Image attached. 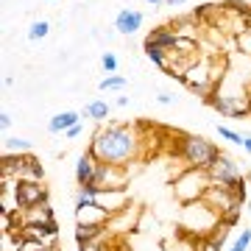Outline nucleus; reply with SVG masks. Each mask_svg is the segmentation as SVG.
<instances>
[{
    "label": "nucleus",
    "mask_w": 251,
    "mask_h": 251,
    "mask_svg": "<svg viewBox=\"0 0 251 251\" xmlns=\"http://www.w3.org/2000/svg\"><path fill=\"white\" fill-rule=\"evenodd\" d=\"M184 3H187V0H165L168 9H176V6H184Z\"/></svg>",
    "instance_id": "obj_28"
},
{
    "label": "nucleus",
    "mask_w": 251,
    "mask_h": 251,
    "mask_svg": "<svg viewBox=\"0 0 251 251\" xmlns=\"http://www.w3.org/2000/svg\"><path fill=\"white\" fill-rule=\"evenodd\" d=\"M249 246H251V229H240V234L232 240L229 249L232 251H249Z\"/></svg>",
    "instance_id": "obj_22"
},
{
    "label": "nucleus",
    "mask_w": 251,
    "mask_h": 251,
    "mask_svg": "<svg viewBox=\"0 0 251 251\" xmlns=\"http://www.w3.org/2000/svg\"><path fill=\"white\" fill-rule=\"evenodd\" d=\"M11 123H14V120H11V115H9V112H0V128H3V134H9Z\"/></svg>",
    "instance_id": "obj_24"
},
{
    "label": "nucleus",
    "mask_w": 251,
    "mask_h": 251,
    "mask_svg": "<svg viewBox=\"0 0 251 251\" xmlns=\"http://www.w3.org/2000/svg\"><path fill=\"white\" fill-rule=\"evenodd\" d=\"M78 251H109V243L103 240V237H98V240H92V243H84V246H78Z\"/></svg>",
    "instance_id": "obj_23"
},
{
    "label": "nucleus",
    "mask_w": 251,
    "mask_h": 251,
    "mask_svg": "<svg viewBox=\"0 0 251 251\" xmlns=\"http://www.w3.org/2000/svg\"><path fill=\"white\" fill-rule=\"evenodd\" d=\"M156 100H159L162 106H171V103H176V95H171V92H156Z\"/></svg>",
    "instance_id": "obj_25"
},
{
    "label": "nucleus",
    "mask_w": 251,
    "mask_h": 251,
    "mask_svg": "<svg viewBox=\"0 0 251 251\" xmlns=\"http://www.w3.org/2000/svg\"><path fill=\"white\" fill-rule=\"evenodd\" d=\"M145 23V14L140 9H120L115 14V31L120 36H134Z\"/></svg>",
    "instance_id": "obj_8"
},
{
    "label": "nucleus",
    "mask_w": 251,
    "mask_h": 251,
    "mask_svg": "<svg viewBox=\"0 0 251 251\" xmlns=\"http://www.w3.org/2000/svg\"><path fill=\"white\" fill-rule=\"evenodd\" d=\"M126 87H128V81L123 78V75H103V78H100V84H98V90L100 92H123Z\"/></svg>",
    "instance_id": "obj_18"
},
{
    "label": "nucleus",
    "mask_w": 251,
    "mask_h": 251,
    "mask_svg": "<svg viewBox=\"0 0 251 251\" xmlns=\"http://www.w3.org/2000/svg\"><path fill=\"white\" fill-rule=\"evenodd\" d=\"M3 148L6 153H31L34 151V145L23 140V137H11V134H3Z\"/></svg>",
    "instance_id": "obj_17"
},
{
    "label": "nucleus",
    "mask_w": 251,
    "mask_h": 251,
    "mask_svg": "<svg viewBox=\"0 0 251 251\" xmlns=\"http://www.w3.org/2000/svg\"><path fill=\"white\" fill-rule=\"evenodd\" d=\"M48 3H59V0H48Z\"/></svg>",
    "instance_id": "obj_33"
},
{
    "label": "nucleus",
    "mask_w": 251,
    "mask_h": 251,
    "mask_svg": "<svg viewBox=\"0 0 251 251\" xmlns=\"http://www.w3.org/2000/svg\"><path fill=\"white\" fill-rule=\"evenodd\" d=\"M81 120H84V115H81V112L64 109V112H59V115H53L50 120H48V131H50V134H64L70 126L81 123Z\"/></svg>",
    "instance_id": "obj_11"
},
{
    "label": "nucleus",
    "mask_w": 251,
    "mask_h": 251,
    "mask_svg": "<svg viewBox=\"0 0 251 251\" xmlns=\"http://www.w3.org/2000/svg\"><path fill=\"white\" fill-rule=\"evenodd\" d=\"M109 109H112V103H106V100H90L87 106L81 109V115H84V120H95V123H100V120H106L109 117Z\"/></svg>",
    "instance_id": "obj_15"
},
{
    "label": "nucleus",
    "mask_w": 251,
    "mask_h": 251,
    "mask_svg": "<svg viewBox=\"0 0 251 251\" xmlns=\"http://www.w3.org/2000/svg\"><path fill=\"white\" fill-rule=\"evenodd\" d=\"M218 224H221V215H218V212L206 204V201H193V204H184V226H187L190 232L206 234V232H212Z\"/></svg>",
    "instance_id": "obj_4"
},
{
    "label": "nucleus",
    "mask_w": 251,
    "mask_h": 251,
    "mask_svg": "<svg viewBox=\"0 0 251 251\" xmlns=\"http://www.w3.org/2000/svg\"><path fill=\"white\" fill-rule=\"evenodd\" d=\"M243 148H246V153H251V134H246V140H243Z\"/></svg>",
    "instance_id": "obj_29"
},
{
    "label": "nucleus",
    "mask_w": 251,
    "mask_h": 251,
    "mask_svg": "<svg viewBox=\"0 0 251 251\" xmlns=\"http://www.w3.org/2000/svg\"><path fill=\"white\" fill-rule=\"evenodd\" d=\"M95 204H100L109 215H115V212L128 209V198H126V190H98L95 193Z\"/></svg>",
    "instance_id": "obj_10"
},
{
    "label": "nucleus",
    "mask_w": 251,
    "mask_h": 251,
    "mask_svg": "<svg viewBox=\"0 0 251 251\" xmlns=\"http://www.w3.org/2000/svg\"><path fill=\"white\" fill-rule=\"evenodd\" d=\"M117 67H120V56L112 53V50H103L100 53V70L106 73V75H115Z\"/></svg>",
    "instance_id": "obj_20"
},
{
    "label": "nucleus",
    "mask_w": 251,
    "mask_h": 251,
    "mask_svg": "<svg viewBox=\"0 0 251 251\" xmlns=\"http://www.w3.org/2000/svg\"><path fill=\"white\" fill-rule=\"evenodd\" d=\"M14 201L17 206L25 212V209H34V206L48 204V187L36 179H17L14 184Z\"/></svg>",
    "instance_id": "obj_6"
},
{
    "label": "nucleus",
    "mask_w": 251,
    "mask_h": 251,
    "mask_svg": "<svg viewBox=\"0 0 251 251\" xmlns=\"http://www.w3.org/2000/svg\"><path fill=\"white\" fill-rule=\"evenodd\" d=\"M206 176H209V184H224V187H237L243 181V173H240V165L229 156V153H218L212 165L206 168Z\"/></svg>",
    "instance_id": "obj_5"
},
{
    "label": "nucleus",
    "mask_w": 251,
    "mask_h": 251,
    "mask_svg": "<svg viewBox=\"0 0 251 251\" xmlns=\"http://www.w3.org/2000/svg\"><path fill=\"white\" fill-rule=\"evenodd\" d=\"M90 151L98 162L106 165H123L128 168L140 153V134L134 126L126 123H109L98 128L90 140Z\"/></svg>",
    "instance_id": "obj_1"
},
{
    "label": "nucleus",
    "mask_w": 251,
    "mask_h": 251,
    "mask_svg": "<svg viewBox=\"0 0 251 251\" xmlns=\"http://www.w3.org/2000/svg\"><path fill=\"white\" fill-rule=\"evenodd\" d=\"M145 3H148V6H162L165 0H145Z\"/></svg>",
    "instance_id": "obj_32"
},
{
    "label": "nucleus",
    "mask_w": 251,
    "mask_h": 251,
    "mask_svg": "<svg viewBox=\"0 0 251 251\" xmlns=\"http://www.w3.org/2000/svg\"><path fill=\"white\" fill-rule=\"evenodd\" d=\"M215 134H221L226 143H234V145H240V148H243V140H246L243 134H237L234 128H229V126H224V123H218V126H215Z\"/></svg>",
    "instance_id": "obj_21"
},
{
    "label": "nucleus",
    "mask_w": 251,
    "mask_h": 251,
    "mask_svg": "<svg viewBox=\"0 0 251 251\" xmlns=\"http://www.w3.org/2000/svg\"><path fill=\"white\" fill-rule=\"evenodd\" d=\"M145 39H148L151 45H156V48H162V50L171 53L173 48H176V42H179V34H176L173 28H168V25H159V28H153Z\"/></svg>",
    "instance_id": "obj_12"
},
{
    "label": "nucleus",
    "mask_w": 251,
    "mask_h": 251,
    "mask_svg": "<svg viewBox=\"0 0 251 251\" xmlns=\"http://www.w3.org/2000/svg\"><path fill=\"white\" fill-rule=\"evenodd\" d=\"M3 87H6V90H11V87H14V78H9V75H6V78H3Z\"/></svg>",
    "instance_id": "obj_30"
},
{
    "label": "nucleus",
    "mask_w": 251,
    "mask_h": 251,
    "mask_svg": "<svg viewBox=\"0 0 251 251\" xmlns=\"http://www.w3.org/2000/svg\"><path fill=\"white\" fill-rule=\"evenodd\" d=\"M95 171H98V159L87 148L84 153H78V162H75V184L78 187H90L95 181Z\"/></svg>",
    "instance_id": "obj_9"
},
{
    "label": "nucleus",
    "mask_w": 251,
    "mask_h": 251,
    "mask_svg": "<svg viewBox=\"0 0 251 251\" xmlns=\"http://www.w3.org/2000/svg\"><path fill=\"white\" fill-rule=\"evenodd\" d=\"M143 53L148 56V59H151L153 64H156V67H162V70H168V59H171V53H168V50H162V48L151 45V42L145 39V42H143Z\"/></svg>",
    "instance_id": "obj_16"
},
{
    "label": "nucleus",
    "mask_w": 251,
    "mask_h": 251,
    "mask_svg": "<svg viewBox=\"0 0 251 251\" xmlns=\"http://www.w3.org/2000/svg\"><path fill=\"white\" fill-rule=\"evenodd\" d=\"M106 232L109 229L103 224H78V221H75V243H78V246L98 240V237H106Z\"/></svg>",
    "instance_id": "obj_14"
},
{
    "label": "nucleus",
    "mask_w": 251,
    "mask_h": 251,
    "mask_svg": "<svg viewBox=\"0 0 251 251\" xmlns=\"http://www.w3.org/2000/svg\"><path fill=\"white\" fill-rule=\"evenodd\" d=\"M109 212L103 209L100 204H90V206H84V209H75V221L78 224H109Z\"/></svg>",
    "instance_id": "obj_13"
},
{
    "label": "nucleus",
    "mask_w": 251,
    "mask_h": 251,
    "mask_svg": "<svg viewBox=\"0 0 251 251\" xmlns=\"http://www.w3.org/2000/svg\"><path fill=\"white\" fill-rule=\"evenodd\" d=\"M229 251H232V249H229Z\"/></svg>",
    "instance_id": "obj_35"
},
{
    "label": "nucleus",
    "mask_w": 251,
    "mask_h": 251,
    "mask_svg": "<svg viewBox=\"0 0 251 251\" xmlns=\"http://www.w3.org/2000/svg\"><path fill=\"white\" fill-rule=\"evenodd\" d=\"M246 187H249V196H246V209H251V176H246Z\"/></svg>",
    "instance_id": "obj_27"
},
{
    "label": "nucleus",
    "mask_w": 251,
    "mask_h": 251,
    "mask_svg": "<svg viewBox=\"0 0 251 251\" xmlns=\"http://www.w3.org/2000/svg\"><path fill=\"white\" fill-rule=\"evenodd\" d=\"M115 103H117V106H128V98H126V95H120V98H117Z\"/></svg>",
    "instance_id": "obj_31"
},
{
    "label": "nucleus",
    "mask_w": 251,
    "mask_h": 251,
    "mask_svg": "<svg viewBox=\"0 0 251 251\" xmlns=\"http://www.w3.org/2000/svg\"><path fill=\"white\" fill-rule=\"evenodd\" d=\"M92 187H98V190H126L128 187V168L98 162V171H95Z\"/></svg>",
    "instance_id": "obj_7"
},
{
    "label": "nucleus",
    "mask_w": 251,
    "mask_h": 251,
    "mask_svg": "<svg viewBox=\"0 0 251 251\" xmlns=\"http://www.w3.org/2000/svg\"><path fill=\"white\" fill-rule=\"evenodd\" d=\"M48 34H50V20H34L28 25V39L31 42H42V39H48Z\"/></svg>",
    "instance_id": "obj_19"
},
{
    "label": "nucleus",
    "mask_w": 251,
    "mask_h": 251,
    "mask_svg": "<svg viewBox=\"0 0 251 251\" xmlns=\"http://www.w3.org/2000/svg\"><path fill=\"white\" fill-rule=\"evenodd\" d=\"M209 187V176H206V168H184V173H179L173 179L171 190L173 198L181 201V204H193V201H201Z\"/></svg>",
    "instance_id": "obj_3"
},
{
    "label": "nucleus",
    "mask_w": 251,
    "mask_h": 251,
    "mask_svg": "<svg viewBox=\"0 0 251 251\" xmlns=\"http://www.w3.org/2000/svg\"><path fill=\"white\" fill-rule=\"evenodd\" d=\"M218 153H221V148L209 143L206 137L179 134V140H176V156L184 162V168H209Z\"/></svg>",
    "instance_id": "obj_2"
},
{
    "label": "nucleus",
    "mask_w": 251,
    "mask_h": 251,
    "mask_svg": "<svg viewBox=\"0 0 251 251\" xmlns=\"http://www.w3.org/2000/svg\"><path fill=\"white\" fill-rule=\"evenodd\" d=\"M53 251H59V249H53Z\"/></svg>",
    "instance_id": "obj_34"
},
{
    "label": "nucleus",
    "mask_w": 251,
    "mask_h": 251,
    "mask_svg": "<svg viewBox=\"0 0 251 251\" xmlns=\"http://www.w3.org/2000/svg\"><path fill=\"white\" fill-rule=\"evenodd\" d=\"M81 131H84V126L75 123V126H70V128L64 131V137H67V140H75V137H81Z\"/></svg>",
    "instance_id": "obj_26"
}]
</instances>
